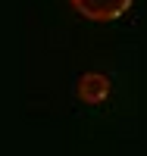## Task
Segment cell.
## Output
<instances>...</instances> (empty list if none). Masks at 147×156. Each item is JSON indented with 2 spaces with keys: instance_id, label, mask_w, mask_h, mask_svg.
I'll return each mask as SVG.
<instances>
[{
  "instance_id": "obj_1",
  "label": "cell",
  "mask_w": 147,
  "mask_h": 156,
  "mask_svg": "<svg viewBox=\"0 0 147 156\" xmlns=\"http://www.w3.org/2000/svg\"><path fill=\"white\" fill-rule=\"evenodd\" d=\"M72 6L91 22H116L128 12L131 0H72Z\"/></svg>"
},
{
  "instance_id": "obj_2",
  "label": "cell",
  "mask_w": 147,
  "mask_h": 156,
  "mask_svg": "<svg viewBox=\"0 0 147 156\" xmlns=\"http://www.w3.org/2000/svg\"><path fill=\"white\" fill-rule=\"evenodd\" d=\"M106 90H110V81H106V75H100V72H85L82 81H78V97L85 103H100L106 97Z\"/></svg>"
}]
</instances>
